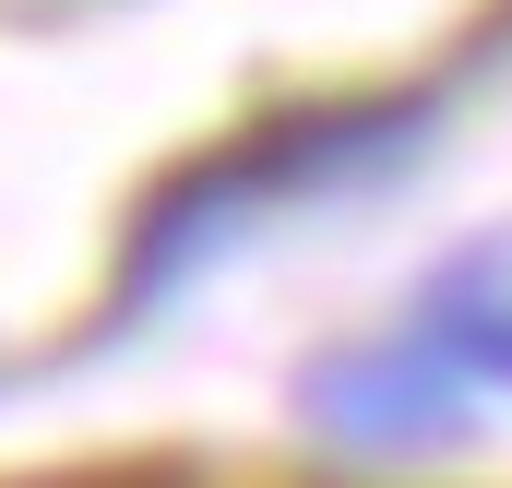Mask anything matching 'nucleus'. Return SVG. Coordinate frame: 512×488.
Instances as JSON below:
<instances>
[{"label":"nucleus","instance_id":"1","mask_svg":"<svg viewBox=\"0 0 512 488\" xmlns=\"http://www.w3.org/2000/svg\"><path fill=\"white\" fill-rule=\"evenodd\" d=\"M310 429L346 441V453H453L477 429V381L441 369L417 334H370V346H334V358L298 381Z\"/></svg>","mask_w":512,"mask_h":488},{"label":"nucleus","instance_id":"2","mask_svg":"<svg viewBox=\"0 0 512 488\" xmlns=\"http://www.w3.org/2000/svg\"><path fill=\"white\" fill-rule=\"evenodd\" d=\"M405 334L441 369H465L477 393H512V239L453 250V262L417 286V322H405Z\"/></svg>","mask_w":512,"mask_h":488}]
</instances>
